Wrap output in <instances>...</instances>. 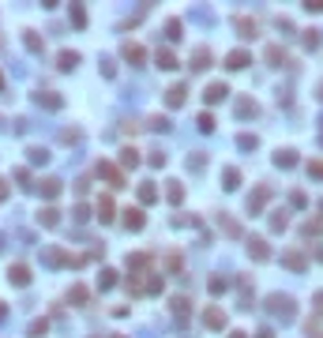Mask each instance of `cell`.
Wrapping results in <instances>:
<instances>
[{"instance_id": "6da1fadb", "label": "cell", "mask_w": 323, "mask_h": 338, "mask_svg": "<svg viewBox=\"0 0 323 338\" xmlns=\"http://www.w3.org/2000/svg\"><path fill=\"white\" fill-rule=\"evenodd\" d=\"M267 308H271V316H278L282 323H289L293 316H297V304H293V297H286V293H274L267 301Z\"/></svg>"}, {"instance_id": "7a4b0ae2", "label": "cell", "mask_w": 323, "mask_h": 338, "mask_svg": "<svg viewBox=\"0 0 323 338\" xmlns=\"http://www.w3.org/2000/svg\"><path fill=\"white\" fill-rule=\"evenodd\" d=\"M98 177H106L113 188H124V173H120L117 166H109V162H102V166H98Z\"/></svg>"}, {"instance_id": "3957f363", "label": "cell", "mask_w": 323, "mask_h": 338, "mask_svg": "<svg viewBox=\"0 0 323 338\" xmlns=\"http://www.w3.org/2000/svg\"><path fill=\"white\" fill-rule=\"evenodd\" d=\"M248 256L255 259V263L271 259V248H267V240H263V237H252V240H248Z\"/></svg>"}, {"instance_id": "277c9868", "label": "cell", "mask_w": 323, "mask_h": 338, "mask_svg": "<svg viewBox=\"0 0 323 338\" xmlns=\"http://www.w3.org/2000/svg\"><path fill=\"white\" fill-rule=\"evenodd\" d=\"M263 56H267L271 68H286V64H289V53L282 49V45H267V53H263Z\"/></svg>"}, {"instance_id": "5b68a950", "label": "cell", "mask_w": 323, "mask_h": 338, "mask_svg": "<svg viewBox=\"0 0 323 338\" xmlns=\"http://www.w3.org/2000/svg\"><path fill=\"white\" fill-rule=\"evenodd\" d=\"M34 102H38V105H45V109H60V105H64V98H60L56 90H38V94H34Z\"/></svg>"}, {"instance_id": "8992f818", "label": "cell", "mask_w": 323, "mask_h": 338, "mask_svg": "<svg viewBox=\"0 0 323 338\" xmlns=\"http://www.w3.org/2000/svg\"><path fill=\"white\" fill-rule=\"evenodd\" d=\"M8 282H12V286H30V270H26L23 263L8 267Z\"/></svg>"}, {"instance_id": "52a82bcc", "label": "cell", "mask_w": 323, "mask_h": 338, "mask_svg": "<svg viewBox=\"0 0 323 338\" xmlns=\"http://www.w3.org/2000/svg\"><path fill=\"white\" fill-rule=\"evenodd\" d=\"M184 94H188V86H184V83L169 86V90H166V105H169V109H177V105H184Z\"/></svg>"}, {"instance_id": "ba28073f", "label": "cell", "mask_w": 323, "mask_h": 338, "mask_svg": "<svg viewBox=\"0 0 323 338\" xmlns=\"http://www.w3.org/2000/svg\"><path fill=\"white\" fill-rule=\"evenodd\" d=\"M225 64H230L233 72H241V68H248V64H252V53H244V49H233L230 56H225Z\"/></svg>"}, {"instance_id": "9c48e42d", "label": "cell", "mask_w": 323, "mask_h": 338, "mask_svg": "<svg viewBox=\"0 0 323 338\" xmlns=\"http://www.w3.org/2000/svg\"><path fill=\"white\" fill-rule=\"evenodd\" d=\"M225 94H230V86H225V83H211V86H207V94H203V98H207V105H218V102L225 98Z\"/></svg>"}, {"instance_id": "30bf717a", "label": "cell", "mask_w": 323, "mask_h": 338, "mask_svg": "<svg viewBox=\"0 0 323 338\" xmlns=\"http://www.w3.org/2000/svg\"><path fill=\"white\" fill-rule=\"evenodd\" d=\"M203 323L211 327V331H222V327H225V312H222V308H207Z\"/></svg>"}, {"instance_id": "8fae6325", "label": "cell", "mask_w": 323, "mask_h": 338, "mask_svg": "<svg viewBox=\"0 0 323 338\" xmlns=\"http://www.w3.org/2000/svg\"><path fill=\"white\" fill-rule=\"evenodd\" d=\"M124 60H128L132 68H139V64H143V60H147V53H143V45H132V42H128V45H124Z\"/></svg>"}, {"instance_id": "7c38bea8", "label": "cell", "mask_w": 323, "mask_h": 338, "mask_svg": "<svg viewBox=\"0 0 323 338\" xmlns=\"http://www.w3.org/2000/svg\"><path fill=\"white\" fill-rule=\"evenodd\" d=\"M267 199H271V188L267 185L255 188V196H248V210H252V214H255V210H263V203H267Z\"/></svg>"}, {"instance_id": "4fadbf2b", "label": "cell", "mask_w": 323, "mask_h": 338, "mask_svg": "<svg viewBox=\"0 0 323 338\" xmlns=\"http://www.w3.org/2000/svg\"><path fill=\"white\" fill-rule=\"evenodd\" d=\"M38 192H42L45 199L60 196V180H56V177H45V180H38Z\"/></svg>"}, {"instance_id": "5bb4252c", "label": "cell", "mask_w": 323, "mask_h": 338, "mask_svg": "<svg viewBox=\"0 0 323 338\" xmlns=\"http://www.w3.org/2000/svg\"><path fill=\"white\" fill-rule=\"evenodd\" d=\"M38 222H42L45 229H53L56 222H60V210H56V207H42V210H38Z\"/></svg>"}, {"instance_id": "9a60e30c", "label": "cell", "mask_w": 323, "mask_h": 338, "mask_svg": "<svg viewBox=\"0 0 323 338\" xmlns=\"http://www.w3.org/2000/svg\"><path fill=\"white\" fill-rule=\"evenodd\" d=\"M233 26L241 30V38H255V19H248V15H237Z\"/></svg>"}, {"instance_id": "2e32d148", "label": "cell", "mask_w": 323, "mask_h": 338, "mask_svg": "<svg viewBox=\"0 0 323 338\" xmlns=\"http://www.w3.org/2000/svg\"><path fill=\"white\" fill-rule=\"evenodd\" d=\"M143 222H147V218H143V210H139V207H128V210H124V226H128V229H143Z\"/></svg>"}, {"instance_id": "e0dca14e", "label": "cell", "mask_w": 323, "mask_h": 338, "mask_svg": "<svg viewBox=\"0 0 323 338\" xmlns=\"http://www.w3.org/2000/svg\"><path fill=\"white\" fill-rule=\"evenodd\" d=\"M282 263H286L289 270H305V267H308V259L301 256V252H286V256H282Z\"/></svg>"}, {"instance_id": "ac0fdd59", "label": "cell", "mask_w": 323, "mask_h": 338, "mask_svg": "<svg viewBox=\"0 0 323 338\" xmlns=\"http://www.w3.org/2000/svg\"><path fill=\"white\" fill-rule=\"evenodd\" d=\"M154 60H158V68H162V72H173V68H177V56L169 53V49H158V56H154Z\"/></svg>"}, {"instance_id": "d6986e66", "label": "cell", "mask_w": 323, "mask_h": 338, "mask_svg": "<svg viewBox=\"0 0 323 338\" xmlns=\"http://www.w3.org/2000/svg\"><path fill=\"white\" fill-rule=\"evenodd\" d=\"M192 68H196V72L211 68V49H196V53H192Z\"/></svg>"}, {"instance_id": "ffe728a7", "label": "cell", "mask_w": 323, "mask_h": 338, "mask_svg": "<svg viewBox=\"0 0 323 338\" xmlns=\"http://www.w3.org/2000/svg\"><path fill=\"white\" fill-rule=\"evenodd\" d=\"M274 166L293 169V166H297V154H293V150H278V154H274Z\"/></svg>"}, {"instance_id": "44dd1931", "label": "cell", "mask_w": 323, "mask_h": 338, "mask_svg": "<svg viewBox=\"0 0 323 338\" xmlns=\"http://www.w3.org/2000/svg\"><path fill=\"white\" fill-rule=\"evenodd\" d=\"M255 113H260V109H255L252 98H241V102H237V117H241V120H244V117H255Z\"/></svg>"}, {"instance_id": "7402d4cb", "label": "cell", "mask_w": 323, "mask_h": 338, "mask_svg": "<svg viewBox=\"0 0 323 338\" xmlns=\"http://www.w3.org/2000/svg\"><path fill=\"white\" fill-rule=\"evenodd\" d=\"M166 199H169V203H180V199H184V185H180V180H169Z\"/></svg>"}, {"instance_id": "603a6c76", "label": "cell", "mask_w": 323, "mask_h": 338, "mask_svg": "<svg viewBox=\"0 0 323 338\" xmlns=\"http://www.w3.org/2000/svg\"><path fill=\"white\" fill-rule=\"evenodd\" d=\"M98 218H102V222H113V199H109V196L98 199Z\"/></svg>"}, {"instance_id": "cb8c5ba5", "label": "cell", "mask_w": 323, "mask_h": 338, "mask_svg": "<svg viewBox=\"0 0 323 338\" xmlns=\"http://www.w3.org/2000/svg\"><path fill=\"white\" fill-rule=\"evenodd\" d=\"M120 166H139V150L136 147H124V150H120Z\"/></svg>"}, {"instance_id": "d4e9b609", "label": "cell", "mask_w": 323, "mask_h": 338, "mask_svg": "<svg viewBox=\"0 0 323 338\" xmlns=\"http://www.w3.org/2000/svg\"><path fill=\"white\" fill-rule=\"evenodd\" d=\"M56 60H60V68H64V72H72V68L79 64V53H68V49H64L60 56H56Z\"/></svg>"}, {"instance_id": "484cf974", "label": "cell", "mask_w": 323, "mask_h": 338, "mask_svg": "<svg viewBox=\"0 0 323 338\" xmlns=\"http://www.w3.org/2000/svg\"><path fill=\"white\" fill-rule=\"evenodd\" d=\"M87 286H72V293H68V301H75V304H87Z\"/></svg>"}, {"instance_id": "4316f807", "label": "cell", "mask_w": 323, "mask_h": 338, "mask_svg": "<svg viewBox=\"0 0 323 338\" xmlns=\"http://www.w3.org/2000/svg\"><path fill=\"white\" fill-rule=\"evenodd\" d=\"M23 42H26V49H30V53H42V45H45V42H42V38H38L34 30H26V38H23Z\"/></svg>"}, {"instance_id": "83f0119b", "label": "cell", "mask_w": 323, "mask_h": 338, "mask_svg": "<svg viewBox=\"0 0 323 338\" xmlns=\"http://www.w3.org/2000/svg\"><path fill=\"white\" fill-rule=\"evenodd\" d=\"M289 226V214H286V210H274V214H271V229H286Z\"/></svg>"}, {"instance_id": "f1b7e54d", "label": "cell", "mask_w": 323, "mask_h": 338, "mask_svg": "<svg viewBox=\"0 0 323 338\" xmlns=\"http://www.w3.org/2000/svg\"><path fill=\"white\" fill-rule=\"evenodd\" d=\"M255 143H260V139H255V135H248V132L237 135V147H241V150H255Z\"/></svg>"}, {"instance_id": "f546056e", "label": "cell", "mask_w": 323, "mask_h": 338, "mask_svg": "<svg viewBox=\"0 0 323 338\" xmlns=\"http://www.w3.org/2000/svg\"><path fill=\"white\" fill-rule=\"evenodd\" d=\"M222 180H225V188H237V185H241V173H237V169L230 166V169L222 173Z\"/></svg>"}, {"instance_id": "4dcf8cb0", "label": "cell", "mask_w": 323, "mask_h": 338, "mask_svg": "<svg viewBox=\"0 0 323 338\" xmlns=\"http://www.w3.org/2000/svg\"><path fill=\"white\" fill-rule=\"evenodd\" d=\"M150 132H169V117H150Z\"/></svg>"}, {"instance_id": "1f68e13d", "label": "cell", "mask_w": 323, "mask_h": 338, "mask_svg": "<svg viewBox=\"0 0 323 338\" xmlns=\"http://www.w3.org/2000/svg\"><path fill=\"white\" fill-rule=\"evenodd\" d=\"M139 199H143V203H154V199H158V188H154V185H143V188H139Z\"/></svg>"}, {"instance_id": "d6a6232c", "label": "cell", "mask_w": 323, "mask_h": 338, "mask_svg": "<svg viewBox=\"0 0 323 338\" xmlns=\"http://www.w3.org/2000/svg\"><path fill=\"white\" fill-rule=\"evenodd\" d=\"M166 38H169V42H177V38H180V23H177V19H169V23H166Z\"/></svg>"}, {"instance_id": "836d02e7", "label": "cell", "mask_w": 323, "mask_h": 338, "mask_svg": "<svg viewBox=\"0 0 323 338\" xmlns=\"http://www.w3.org/2000/svg\"><path fill=\"white\" fill-rule=\"evenodd\" d=\"M26 154H30V162H49V150H45V147H30Z\"/></svg>"}, {"instance_id": "e575fe53", "label": "cell", "mask_w": 323, "mask_h": 338, "mask_svg": "<svg viewBox=\"0 0 323 338\" xmlns=\"http://www.w3.org/2000/svg\"><path fill=\"white\" fill-rule=\"evenodd\" d=\"M203 166H207V158H203V154H196V158H192V154H188V169L203 173Z\"/></svg>"}, {"instance_id": "d590c367", "label": "cell", "mask_w": 323, "mask_h": 338, "mask_svg": "<svg viewBox=\"0 0 323 338\" xmlns=\"http://www.w3.org/2000/svg\"><path fill=\"white\" fill-rule=\"evenodd\" d=\"M113 282H117V270H102V278H98V286H102V289H109Z\"/></svg>"}, {"instance_id": "8d00e7d4", "label": "cell", "mask_w": 323, "mask_h": 338, "mask_svg": "<svg viewBox=\"0 0 323 338\" xmlns=\"http://www.w3.org/2000/svg\"><path fill=\"white\" fill-rule=\"evenodd\" d=\"M173 312L177 316H188V297H173Z\"/></svg>"}, {"instance_id": "74e56055", "label": "cell", "mask_w": 323, "mask_h": 338, "mask_svg": "<svg viewBox=\"0 0 323 338\" xmlns=\"http://www.w3.org/2000/svg\"><path fill=\"white\" fill-rule=\"evenodd\" d=\"M214 128V117L211 113H199V132H211Z\"/></svg>"}, {"instance_id": "f35d334b", "label": "cell", "mask_w": 323, "mask_h": 338, "mask_svg": "<svg viewBox=\"0 0 323 338\" xmlns=\"http://www.w3.org/2000/svg\"><path fill=\"white\" fill-rule=\"evenodd\" d=\"M305 45H308V49H316V45H319V30H305Z\"/></svg>"}, {"instance_id": "ab89813d", "label": "cell", "mask_w": 323, "mask_h": 338, "mask_svg": "<svg viewBox=\"0 0 323 338\" xmlns=\"http://www.w3.org/2000/svg\"><path fill=\"white\" fill-rule=\"evenodd\" d=\"M45 331H49V323H45V320L42 323H30V338H42Z\"/></svg>"}, {"instance_id": "60d3db41", "label": "cell", "mask_w": 323, "mask_h": 338, "mask_svg": "<svg viewBox=\"0 0 323 338\" xmlns=\"http://www.w3.org/2000/svg\"><path fill=\"white\" fill-rule=\"evenodd\" d=\"M72 23L83 26V23H87V12H83V8H72Z\"/></svg>"}, {"instance_id": "b9f144b4", "label": "cell", "mask_w": 323, "mask_h": 338, "mask_svg": "<svg viewBox=\"0 0 323 338\" xmlns=\"http://www.w3.org/2000/svg\"><path fill=\"white\" fill-rule=\"evenodd\" d=\"M147 162H150V166H166V154H162V150H150Z\"/></svg>"}, {"instance_id": "7bdbcfd3", "label": "cell", "mask_w": 323, "mask_h": 338, "mask_svg": "<svg viewBox=\"0 0 323 338\" xmlns=\"http://www.w3.org/2000/svg\"><path fill=\"white\" fill-rule=\"evenodd\" d=\"M207 286H211V293H222V289H225V278H211Z\"/></svg>"}, {"instance_id": "ee69618b", "label": "cell", "mask_w": 323, "mask_h": 338, "mask_svg": "<svg viewBox=\"0 0 323 338\" xmlns=\"http://www.w3.org/2000/svg\"><path fill=\"white\" fill-rule=\"evenodd\" d=\"M72 214H75V222H87V218H90V214H87V207H83V203H79V207L72 210Z\"/></svg>"}, {"instance_id": "f6af8a7d", "label": "cell", "mask_w": 323, "mask_h": 338, "mask_svg": "<svg viewBox=\"0 0 323 338\" xmlns=\"http://www.w3.org/2000/svg\"><path fill=\"white\" fill-rule=\"evenodd\" d=\"M308 173L312 177H323V162H308Z\"/></svg>"}, {"instance_id": "bcb514c9", "label": "cell", "mask_w": 323, "mask_h": 338, "mask_svg": "<svg viewBox=\"0 0 323 338\" xmlns=\"http://www.w3.org/2000/svg\"><path fill=\"white\" fill-rule=\"evenodd\" d=\"M305 8H308V12H323V0H308Z\"/></svg>"}, {"instance_id": "7dc6e473", "label": "cell", "mask_w": 323, "mask_h": 338, "mask_svg": "<svg viewBox=\"0 0 323 338\" xmlns=\"http://www.w3.org/2000/svg\"><path fill=\"white\" fill-rule=\"evenodd\" d=\"M271 334H274V331H267V327H263V331H260V334H255V338H271Z\"/></svg>"}, {"instance_id": "c3c4849f", "label": "cell", "mask_w": 323, "mask_h": 338, "mask_svg": "<svg viewBox=\"0 0 323 338\" xmlns=\"http://www.w3.org/2000/svg\"><path fill=\"white\" fill-rule=\"evenodd\" d=\"M230 338H248V334H244V331H233V334H230Z\"/></svg>"}, {"instance_id": "681fc988", "label": "cell", "mask_w": 323, "mask_h": 338, "mask_svg": "<svg viewBox=\"0 0 323 338\" xmlns=\"http://www.w3.org/2000/svg\"><path fill=\"white\" fill-rule=\"evenodd\" d=\"M316 304H319V312H323V293H316Z\"/></svg>"}, {"instance_id": "f907efd6", "label": "cell", "mask_w": 323, "mask_h": 338, "mask_svg": "<svg viewBox=\"0 0 323 338\" xmlns=\"http://www.w3.org/2000/svg\"><path fill=\"white\" fill-rule=\"evenodd\" d=\"M8 196V188H4V180H0V199H4Z\"/></svg>"}, {"instance_id": "816d5d0a", "label": "cell", "mask_w": 323, "mask_h": 338, "mask_svg": "<svg viewBox=\"0 0 323 338\" xmlns=\"http://www.w3.org/2000/svg\"><path fill=\"white\" fill-rule=\"evenodd\" d=\"M4 316H8V308H4V304H0V320H4Z\"/></svg>"}, {"instance_id": "f5cc1de1", "label": "cell", "mask_w": 323, "mask_h": 338, "mask_svg": "<svg viewBox=\"0 0 323 338\" xmlns=\"http://www.w3.org/2000/svg\"><path fill=\"white\" fill-rule=\"evenodd\" d=\"M319 98H323V86H319Z\"/></svg>"}, {"instance_id": "db71d44e", "label": "cell", "mask_w": 323, "mask_h": 338, "mask_svg": "<svg viewBox=\"0 0 323 338\" xmlns=\"http://www.w3.org/2000/svg\"><path fill=\"white\" fill-rule=\"evenodd\" d=\"M0 83H4V79H0Z\"/></svg>"}]
</instances>
